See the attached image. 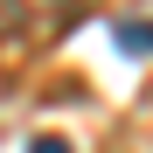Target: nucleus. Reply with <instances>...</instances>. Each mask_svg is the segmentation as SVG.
I'll list each match as a JSON object with an SVG mask.
<instances>
[{"label":"nucleus","instance_id":"1","mask_svg":"<svg viewBox=\"0 0 153 153\" xmlns=\"http://www.w3.org/2000/svg\"><path fill=\"white\" fill-rule=\"evenodd\" d=\"M84 7L91 0H7V14L14 21H35V28H70Z\"/></svg>","mask_w":153,"mask_h":153},{"label":"nucleus","instance_id":"3","mask_svg":"<svg viewBox=\"0 0 153 153\" xmlns=\"http://www.w3.org/2000/svg\"><path fill=\"white\" fill-rule=\"evenodd\" d=\"M28 153H70V146H63V139H56V132H42V139H35V146H28Z\"/></svg>","mask_w":153,"mask_h":153},{"label":"nucleus","instance_id":"2","mask_svg":"<svg viewBox=\"0 0 153 153\" xmlns=\"http://www.w3.org/2000/svg\"><path fill=\"white\" fill-rule=\"evenodd\" d=\"M118 49L125 56H153V21H118Z\"/></svg>","mask_w":153,"mask_h":153}]
</instances>
